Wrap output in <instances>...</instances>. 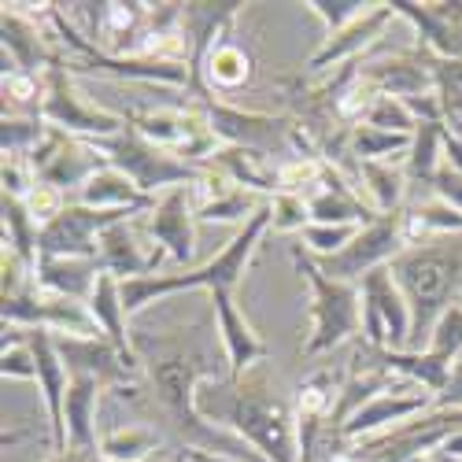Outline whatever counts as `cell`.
Here are the masks:
<instances>
[{
	"label": "cell",
	"mask_w": 462,
	"mask_h": 462,
	"mask_svg": "<svg viewBox=\"0 0 462 462\" xmlns=\"http://www.w3.org/2000/svg\"><path fill=\"white\" fill-rule=\"evenodd\" d=\"M440 455H451V458H462V433H455V437H448L440 448H437Z\"/></svg>",
	"instance_id": "obj_43"
},
{
	"label": "cell",
	"mask_w": 462,
	"mask_h": 462,
	"mask_svg": "<svg viewBox=\"0 0 462 462\" xmlns=\"http://www.w3.org/2000/svg\"><path fill=\"white\" fill-rule=\"evenodd\" d=\"M458 407H462V356H458L455 366H451L448 389L437 396V411H458Z\"/></svg>",
	"instance_id": "obj_39"
},
{
	"label": "cell",
	"mask_w": 462,
	"mask_h": 462,
	"mask_svg": "<svg viewBox=\"0 0 462 462\" xmlns=\"http://www.w3.org/2000/svg\"><path fill=\"white\" fill-rule=\"evenodd\" d=\"M144 141L160 144L167 152H178L181 148V107H160V111H144V115H134L126 119Z\"/></svg>",
	"instance_id": "obj_29"
},
{
	"label": "cell",
	"mask_w": 462,
	"mask_h": 462,
	"mask_svg": "<svg viewBox=\"0 0 462 462\" xmlns=\"http://www.w3.org/2000/svg\"><path fill=\"white\" fill-rule=\"evenodd\" d=\"M363 226H319V222H311L300 234V245L311 252L315 259H322V255H337V252H344L352 241H356V234H359Z\"/></svg>",
	"instance_id": "obj_32"
},
{
	"label": "cell",
	"mask_w": 462,
	"mask_h": 462,
	"mask_svg": "<svg viewBox=\"0 0 462 462\" xmlns=\"http://www.w3.org/2000/svg\"><path fill=\"white\" fill-rule=\"evenodd\" d=\"M89 144L100 152V156L115 171H123L144 192V197H163V192H171L178 185H197L200 171H204V167H192V163L178 160L174 152L144 141L130 123H126V130H119L115 137H97Z\"/></svg>",
	"instance_id": "obj_5"
},
{
	"label": "cell",
	"mask_w": 462,
	"mask_h": 462,
	"mask_svg": "<svg viewBox=\"0 0 462 462\" xmlns=\"http://www.w3.org/2000/svg\"><path fill=\"white\" fill-rule=\"evenodd\" d=\"M311 226V211H307V200L296 197V192H278L271 197V229L274 234H303Z\"/></svg>",
	"instance_id": "obj_34"
},
{
	"label": "cell",
	"mask_w": 462,
	"mask_h": 462,
	"mask_svg": "<svg viewBox=\"0 0 462 462\" xmlns=\"http://www.w3.org/2000/svg\"><path fill=\"white\" fill-rule=\"evenodd\" d=\"M296 274L303 278V285L311 289V329L303 340V359H319L348 340H359L363 333V292L352 282H333L319 271V263L311 259L303 245L289 248Z\"/></svg>",
	"instance_id": "obj_4"
},
{
	"label": "cell",
	"mask_w": 462,
	"mask_h": 462,
	"mask_svg": "<svg viewBox=\"0 0 462 462\" xmlns=\"http://www.w3.org/2000/svg\"><path fill=\"white\" fill-rule=\"evenodd\" d=\"M363 126H374V130H389V134H414V115L407 111L403 100L396 97H377L366 115H363Z\"/></svg>",
	"instance_id": "obj_33"
},
{
	"label": "cell",
	"mask_w": 462,
	"mask_h": 462,
	"mask_svg": "<svg viewBox=\"0 0 462 462\" xmlns=\"http://www.w3.org/2000/svg\"><path fill=\"white\" fill-rule=\"evenodd\" d=\"M26 160H30V167H33L37 181L60 189L63 197H67V192H74V197H79L82 185H86L97 171L107 167V160L100 156V152H97L86 137L63 134V130H56V126L45 130V141L37 144Z\"/></svg>",
	"instance_id": "obj_9"
},
{
	"label": "cell",
	"mask_w": 462,
	"mask_h": 462,
	"mask_svg": "<svg viewBox=\"0 0 462 462\" xmlns=\"http://www.w3.org/2000/svg\"><path fill=\"white\" fill-rule=\"evenodd\" d=\"M393 19H396V8L389 5V0H384V5H374L348 30L326 37V45L311 60H307V74H322L329 67H344V63H352V60H363V52L381 42V33L393 26Z\"/></svg>",
	"instance_id": "obj_15"
},
{
	"label": "cell",
	"mask_w": 462,
	"mask_h": 462,
	"mask_svg": "<svg viewBox=\"0 0 462 462\" xmlns=\"http://www.w3.org/2000/svg\"><path fill=\"white\" fill-rule=\"evenodd\" d=\"M359 181L370 192V208L377 215H393L403 211V192H407V174L403 163H363L359 167Z\"/></svg>",
	"instance_id": "obj_26"
},
{
	"label": "cell",
	"mask_w": 462,
	"mask_h": 462,
	"mask_svg": "<svg viewBox=\"0 0 462 462\" xmlns=\"http://www.w3.org/2000/svg\"><path fill=\"white\" fill-rule=\"evenodd\" d=\"M433 93L444 107V123L455 137H462V60H440L433 56Z\"/></svg>",
	"instance_id": "obj_27"
},
{
	"label": "cell",
	"mask_w": 462,
	"mask_h": 462,
	"mask_svg": "<svg viewBox=\"0 0 462 462\" xmlns=\"http://www.w3.org/2000/svg\"><path fill=\"white\" fill-rule=\"evenodd\" d=\"M211 307H215V326L222 337V352L229 363L226 366L229 381H241L255 363L266 359V344L259 340V333L252 329L245 311L234 303V292H211Z\"/></svg>",
	"instance_id": "obj_16"
},
{
	"label": "cell",
	"mask_w": 462,
	"mask_h": 462,
	"mask_svg": "<svg viewBox=\"0 0 462 462\" xmlns=\"http://www.w3.org/2000/svg\"><path fill=\"white\" fill-rule=\"evenodd\" d=\"M49 123L42 115H5L0 123V144H5V156H30V152L45 141Z\"/></svg>",
	"instance_id": "obj_30"
},
{
	"label": "cell",
	"mask_w": 462,
	"mask_h": 462,
	"mask_svg": "<svg viewBox=\"0 0 462 462\" xmlns=\"http://www.w3.org/2000/svg\"><path fill=\"white\" fill-rule=\"evenodd\" d=\"M437 407V396L426 393V389H418V384H407V389H396V393H384L377 400H370L348 426L340 430V440L344 444H359V440H370L377 433H384L389 426H396V421H411L418 414H426Z\"/></svg>",
	"instance_id": "obj_14"
},
{
	"label": "cell",
	"mask_w": 462,
	"mask_h": 462,
	"mask_svg": "<svg viewBox=\"0 0 462 462\" xmlns=\"http://www.w3.org/2000/svg\"><path fill=\"white\" fill-rule=\"evenodd\" d=\"M370 359L384 370H393L396 377L414 381L418 389H426L433 396L448 389V377L455 366V359L437 356V352H393V348H374V344H370Z\"/></svg>",
	"instance_id": "obj_22"
},
{
	"label": "cell",
	"mask_w": 462,
	"mask_h": 462,
	"mask_svg": "<svg viewBox=\"0 0 462 462\" xmlns=\"http://www.w3.org/2000/svg\"><path fill=\"white\" fill-rule=\"evenodd\" d=\"M363 292V307L384 322V333H389V348L393 352H407L411 348V311H407V300L400 292V285L393 282L389 266H377L359 282Z\"/></svg>",
	"instance_id": "obj_18"
},
{
	"label": "cell",
	"mask_w": 462,
	"mask_h": 462,
	"mask_svg": "<svg viewBox=\"0 0 462 462\" xmlns=\"http://www.w3.org/2000/svg\"><path fill=\"white\" fill-rule=\"evenodd\" d=\"M0 311H5V326L49 329V333H67V337H100V326L89 315V303L45 292L33 282L19 296H8Z\"/></svg>",
	"instance_id": "obj_10"
},
{
	"label": "cell",
	"mask_w": 462,
	"mask_h": 462,
	"mask_svg": "<svg viewBox=\"0 0 462 462\" xmlns=\"http://www.w3.org/2000/svg\"><path fill=\"white\" fill-rule=\"evenodd\" d=\"M0 211H5V252H12L26 271L33 274L37 266V237H42V226H37V218L26 211L23 200L15 197H0Z\"/></svg>",
	"instance_id": "obj_25"
},
{
	"label": "cell",
	"mask_w": 462,
	"mask_h": 462,
	"mask_svg": "<svg viewBox=\"0 0 462 462\" xmlns=\"http://www.w3.org/2000/svg\"><path fill=\"white\" fill-rule=\"evenodd\" d=\"M181 451V462H234V458H222V455H211V451H197V448H178Z\"/></svg>",
	"instance_id": "obj_41"
},
{
	"label": "cell",
	"mask_w": 462,
	"mask_h": 462,
	"mask_svg": "<svg viewBox=\"0 0 462 462\" xmlns=\"http://www.w3.org/2000/svg\"><path fill=\"white\" fill-rule=\"evenodd\" d=\"M389 274L400 285L411 311L407 352H426L440 315L462 300V234H437L411 241L389 263Z\"/></svg>",
	"instance_id": "obj_1"
},
{
	"label": "cell",
	"mask_w": 462,
	"mask_h": 462,
	"mask_svg": "<svg viewBox=\"0 0 462 462\" xmlns=\"http://www.w3.org/2000/svg\"><path fill=\"white\" fill-rule=\"evenodd\" d=\"M0 374L5 377H19V381H37V363L26 344H8L5 356H0Z\"/></svg>",
	"instance_id": "obj_38"
},
{
	"label": "cell",
	"mask_w": 462,
	"mask_h": 462,
	"mask_svg": "<svg viewBox=\"0 0 462 462\" xmlns=\"http://www.w3.org/2000/svg\"><path fill=\"white\" fill-rule=\"evenodd\" d=\"M444 137H448V126L444 123H418L414 134H411V148H407V160H403V174L411 185H430L433 189V178L444 163Z\"/></svg>",
	"instance_id": "obj_24"
},
{
	"label": "cell",
	"mask_w": 462,
	"mask_h": 462,
	"mask_svg": "<svg viewBox=\"0 0 462 462\" xmlns=\"http://www.w3.org/2000/svg\"><path fill=\"white\" fill-rule=\"evenodd\" d=\"M307 8L329 26V33H340V30H348L356 19H363L374 5H366V0H307Z\"/></svg>",
	"instance_id": "obj_35"
},
{
	"label": "cell",
	"mask_w": 462,
	"mask_h": 462,
	"mask_svg": "<svg viewBox=\"0 0 462 462\" xmlns=\"http://www.w3.org/2000/svg\"><path fill=\"white\" fill-rule=\"evenodd\" d=\"M97 259L104 266V274H115L119 282H130V278H144V274H160V263L167 259V252L152 245L148 234H144V226L137 218H130V222L111 226L107 234L100 237Z\"/></svg>",
	"instance_id": "obj_13"
},
{
	"label": "cell",
	"mask_w": 462,
	"mask_h": 462,
	"mask_svg": "<svg viewBox=\"0 0 462 462\" xmlns=\"http://www.w3.org/2000/svg\"><path fill=\"white\" fill-rule=\"evenodd\" d=\"M141 211H97L86 204H67L49 226H42V237H37V259L52 255V259H97L100 237L111 226L130 222Z\"/></svg>",
	"instance_id": "obj_8"
},
{
	"label": "cell",
	"mask_w": 462,
	"mask_h": 462,
	"mask_svg": "<svg viewBox=\"0 0 462 462\" xmlns=\"http://www.w3.org/2000/svg\"><path fill=\"white\" fill-rule=\"evenodd\" d=\"M271 229V200H266L248 222L241 234L229 241L211 263L197 266V271H185V274H144V278H130L123 282V303H126V315H141L148 303L167 300L174 292L185 289H211V292H234L237 282L245 278L248 263L263 241V234Z\"/></svg>",
	"instance_id": "obj_3"
},
{
	"label": "cell",
	"mask_w": 462,
	"mask_h": 462,
	"mask_svg": "<svg viewBox=\"0 0 462 462\" xmlns=\"http://www.w3.org/2000/svg\"><path fill=\"white\" fill-rule=\"evenodd\" d=\"M52 462H107L100 451L89 455V451H67V455H52Z\"/></svg>",
	"instance_id": "obj_42"
},
{
	"label": "cell",
	"mask_w": 462,
	"mask_h": 462,
	"mask_svg": "<svg viewBox=\"0 0 462 462\" xmlns=\"http://www.w3.org/2000/svg\"><path fill=\"white\" fill-rule=\"evenodd\" d=\"M437 455V462H462V458H451V455H440V451H433Z\"/></svg>",
	"instance_id": "obj_45"
},
{
	"label": "cell",
	"mask_w": 462,
	"mask_h": 462,
	"mask_svg": "<svg viewBox=\"0 0 462 462\" xmlns=\"http://www.w3.org/2000/svg\"><path fill=\"white\" fill-rule=\"evenodd\" d=\"M266 200L252 189H234L226 197L197 208V222H241V218H252Z\"/></svg>",
	"instance_id": "obj_31"
},
{
	"label": "cell",
	"mask_w": 462,
	"mask_h": 462,
	"mask_svg": "<svg viewBox=\"0 0 462 462\" xmlns=\"http://www.w3.org/2000/svg\"><path fill=\"white\" fill-rule=\"evenodd\" d=\"M23 204H26V211L37 218V226H49V222H52V218H56V215H60V211L70 204V200L63 197L60 189H52V185H42V181H37V189L30 192V197H26Z\"/></svg>",
	"instance_id": "obj_37"
},
{
	"label": "cell",
	"mask_w": 462,
	"mask_h": 462,
	"mask_svg": "<svg viewBox=\"0 0 462 462\" xmlns=\"http://www.w3.org/2000/svg\"><path fill=\"white\" fill-rule=\"evenodd\" d=\"M222 393L226 400L200 403V414L208 421L229 426V433L248 440L266 462H300L292 407L278 396L263 366H252L241 381H226Z\"/></svg>",
	"instance_id": "obj_2"
},
{
	"label": "cell",
	"mask_w": 462,
	"mask_h": 462,
	"mask_svg": "<svg viewBox=\"0 0 462 462\" xmlns=\"http://www.w3.org/2000/svg\"><path fill=\"white\" fill-rule=\"evenodd\" d=\"M426 352H437V356H448V359L462 356V300L451 303L448 311L440 315V322L433 326V337H430Z\"/></svg>",
	"instance_id": "obj_36"
},
{
	"label": "cell",
	"mask_w": 462,
	"mask_h": 462,
	"mask_svg": "<svg viewBox=\"0 0 462 462\" xmlns=\"http://www.w3.org/2000/svg\"><path fill=\"white\" fill-rule=\"evenodd\" d=\"M52 344L70 377H93L104 389H123L141 381V363L126 359L107 337H67L52 333Z\"/></svg>",
	"instance_id": "obj_11"
},
{
	"label": "cell",
	"mask_w": 462,
	"mask_h": 462,
	"mask_svg": "<svg viewBox=\"0 0 462 462\" xmlns=\"http://www.w3.org/2000/svg\"><path fill=\"white\" fill-rule=\"evenodd\" d=\"M407 248V211H393V215H381L377 222L363 226L356 241L337 252V255H322L315 259L319 271L333 282H352L359 285L370 271H377V266H389L400 252Z\"/></svg>",
	"instance_id": "obj_6"
},
{
	"label": "cell",
	"mask_w": 462,
	"mask_h": 462,
	"mask_svg": "<svg viewBox=\"0 0 462 462\" xmlns=\"http://www.w3.org/2000/svg\"><path fill=\"white\" fill-rule=\"evenodd\" d=\"M396 15L418 26V45H426L440 60H462V0L451 5H411V0H389Z\"/></svg>",
	"instance_id": "obj_17"
},
{
	"label": "cell",
	"mask_w": 462,
	"mask_h": 462,
	"mask_svg": "<svg viewBox=\"0 0 462 462\" xmlns=\"http://www.w3.org/2000/svg\"><path fill=\"white\" fill-rule=\"evenodd\" d=\"M160 430L156 426H126V430H111L100 437V455L107 462H137L141 455L160 448Z\"/></svg>",
	"instance_id": "obj_28"
},
{
	"label": "cell",
	"mask_w": 462,
	"mask_h": 462,
	"mask_svg": "<svg viewBox=\"0 0 462 462\" xmlns=\"http://www.w3.org/2000/svg\"><path fill=\"white\" fill-rule=\"evenodd\" d=\"M255 70V56L252 49H245L234 37H222V42L204 56L200 70L189 74V86L185 89H197V86H208V89H218V93H234L241 86H248Z\"/></svg>",
	"instance_id": "obj_19"
},
{
	"label": "cell",
	"mask_w": 462,
	"mask_h": 462,
	"mask_svg": "<svg viewBox=\"0 0 462 462\" xmlns=\"http://www.w3.org/2000/svg\"><path fill=\"white\" fill-rule=\"evenodd\" d=\"M141 226L148 241L163 248L171 263H192V252H197V211H192L189 185L163 192L156 208L141 218Z\"/></svg>",
	"instance_id": "obj_12"
},
{
	"label": "cell",
	"mask_w": 462,
	"mask_h": 462,
	"mask_svg": "<svg viewBox=\"0 0 462 462\" xmlns=\"http://www.w3.org/2000/svg\"><path fill=\"white\" fill-rule=\"evenodd\" d=\"M160 197H144V192L123 174V171H115L111 163L104 171H97L82 192L74 197V204H86V208H97V211H141L148 215L152 208H156Z\"/></svg>",
	"instance_id": "obj_21"
},
{
	"label": "cell",
	"mask_w": 462,
	"mask_h": 462,
	"mask_svg": "<svg viewBox=\"0 0 462 462\" xmlns=\"http://www.w3.org/2000/svg\"><path fill=\"white\" fill-rule=\"evenodd\" d=\"M42 119L63 134L74 137H115L119 130H126V119H119V111H104L97 104H86L74 89V79L63 60H56L45 70V104H42Z\"/></svg>",
	"instance_id": "obj_7"
},
{
	"label": "cell",
	"mask_w": 462,
	"mask_h": 462,
	"mask_svg": "<svg viewBox=\"0 0 462 462\" xmlns=\"http://www.w3.org/2000/svg\"><path fill=\"white\" fill-rule=\"evenodd\" d=\"M444 163L462 174V137H455L451 130H448V137H444Z\"/></svg>",
	"instance_id": "obj_40"
},
{
	"label": "cell",
	"mask_w": 462,
	"mask_h": 462,
	"mask_svg": "<svg viewBox=\"0 0 462 462\" xmlns=\"http://www.w3.org/2000/svg\"><path fill=\"white\" fill-rule=\"evenodd\" d=\"M411 462H437V455H433V451H430V455H414Z\"/></svg>",
	"instance_id": "obj_44"
},
{
	"label": "cell",
	"mask_w": 462,
	"mask_h": 462,
	"mask_svg": "<svg viewBox=\"0 0 462 462\" xmlns=\"http://www.w3.org/2000/svg\"><path fill=\"white\" fill-rule=\"evenodd\" d=\"M104 274L100 259H52V255H42L33 266V285L45 289V292H56V296H67V300H79V303H89L97 282Z\"/></svg>",
	"instance_id": "obj_20"
},
{
	"label": "cell",
	"mask_w": 462,
	"mask_h": 462,
	"mask_svg": "<svg viewBox=\"0 0 462 462\" xmlns=\"http://www.w3.org/2000/svg\"><path fill=\"white\" fill-rule=\"evenodd\" d=\"M100 389L93 377H70L67 389V451H100L97 440V403H100Z\"/></svg>",
	"instance_id": "obj_23"
}]
</instances>
